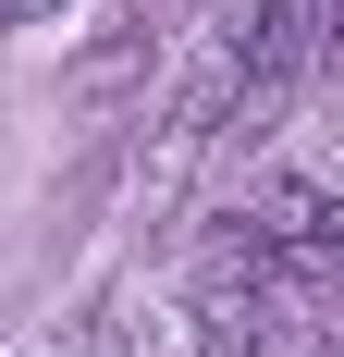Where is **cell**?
Here are the masks:
<instances>
[{
	"instance_id": "obj_1",
	"label": "cell",
	"mask_w": 344,
	"mask_h": 357,
	"mask_svg": "<svg viewBox=\"0 0 344 357\" xmlns=\"http://www.w3.org/2000/svg\"><path fill=\"white\" fill-rule=\"evenodd\" d=\"M234 234H246L258 259H271V271H283L295 296H320V284H332V247H344V222H332V185H308V173L258 185V197L234 210Z\"/></svg>"
},
{
	"instance_id": "obj_2",
	"label": "cell",
	"mask_w": 344,
	"mask_h": 357,
	"mask_svg": "<svg viewBox=\"0 0 344 357\" xmlns=\"http://www.w3.org/2000/svg\"><path fill=\"white\" fill-rule=\"evenodd\" d=\"M49 13H62V0H0V25H49Z\"/></svg>"
}]
</instances>
